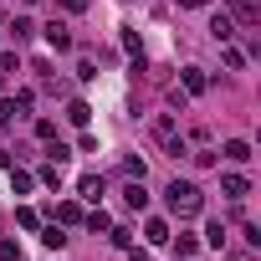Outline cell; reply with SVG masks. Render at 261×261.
I'll list each match as a JSON object with an SVG mask.
<instances>
[{
    "label": "cell",
    "instance_id": "1",
    "mask_svg": "<svg viewBox=\"0 0 261 261\" xmlns=\"http://www.w3.org/2000/svg\"><path fill=\"white\" fill-rule=\"evenodd\" d=\"M164 195H169V210H174V215H200V205H205V195H200L190 179H174Z\"/></svg>",
    "mask_w": 261,
    "mask_h": 261
},
{
    "label": "cell",
    "instance_id": "2",
    "mask_svg": "<svg viewBox=\"0 0 261 261\" xmlns=\"http://www.w3.org/2000/svg\"><path fill=\"white\" fill-rule=\"evenodd\" d=\"M225 6H230V16H236L241 26H256V21H261V0H225Z\"/></svg>",
    "mask_w": 261,
    "mask_h": 261
},
{
    "label": "cell",
    "instance_id": "3",
    "mask_svg": "<svg viewBox=\"0 0 261 261\" xmlns=\"http://www.w3.org/2000/svg\"><path fill=\"white\" fill-rule=\"evenodd\" d=\"M123 205H128V210H144V205H149V190H144V179H134V185L123 190Z\"/></svg>",
    "mask_w": 261,
    "mask_h": 261
},
{
    "label": "cell",
    "instance_id": "4",
    "mask_svg": "<svg viewBox=\"0 0 261 261\" xmlns=\"http://www.w3.org/2000/svg\"><path fill=\"white\" fill-rule=\"evenodd\" d=\"M46 41H51L57 51H72V31H67L62 21H51V26H46Z\"/></svg>",
    "mask_w": 261,
    "mask_h": 261
},
{
    "label": "cell",
    "instance_id": "5",
    "mask_svg": "<svg viewBox=\"0 0 261 261\" xmlns=\"http://www.w3.org/2000/svg\"><path fill=\"white\" fill-rule=\"evenodd\" d=\"M220 190H225L230 200H246V195H251V185H246V174H225V179H220Z\"/></svg>",
    "mask_w": 261,
    "mask_h": 261
},
{
    "label": "cell",
    "instance_id": "6",
    "mask_svg": "<svg viewBox=\"0 0 261 261\" xmlns=\"http://www.w3.org/2000/svg\"><path fill=\"white\" fill-rule=\"evenodd\" d=\"M225 159H230V164H251V144H246V139H230V144H225Z\"/></svg>",
    "mask_w": 261,
    "mask_h": 261
},
{
    "label": "cell",
    "instance_id": "7",
    "mask_svg": "<svg viewBox=\"0 0 261 261\" xmlns=\"http://www.w3.org/2000/svg\"><path fill=\"white\" fill-rule=\"evenodd\" d=\"M210 36H215V41H230V36H236V21H230V16H215V21H210Z\"/></svg>",
    "mask_w": 261,
    "mask_h": 261
},
{
    "label": "cell",
    "instance_id": "8",
    "mask_svg": "<svg viewBox=\"0 0 261 261\" xmlns=\"http://www.w3.org/2000/svg\"><path fill=\"white\" fill-rule=\"evenodd\" d=\"M185 92H205V72L200 67H185Z\"/></svg>",
    "mask_w": 261,
    "mask_h": 261
},
{
    "label": "cell",
    "instance_id": "9",
    "mask_svg": "<svg viewBox=\"0 0 261 261\" xmlns=\"http://www.w3.org/2000/svg\"><path fill=\"white\" fill-rule=\"evenodd\" d=\"M11 31H16V41H26L36 26H31V16H16V21H11Z\"/></svg>",
    "mask_w": 261,
    "mask_h": 261
},
{
    "label": "cell",
    "instance_id": "10",
    "mask_svg": "<svg viewBox=\"0 0 261 261\" xmlns=\"http://www.w3.org/2000/svg\"><path fill=\"white\" fill-rule=\"evenodd\" d=\"M67 118H72V123H77V128H82V123H87V118H92V108H87V102H72V108H67Z\"/></svg>",
    "mask_w": 261,
    "mask_h": 261
},
{
    "label": "cell",
    "instance_id": "11",
    "mask_svg": "<svg viewBox=\"0 0 261 261\" xmlns=\"http://www.w3.org/2000/svg\"><path fill=\"white\" fill-rule=\"evenodd\" d=\"M57 220H62V225H77L82 210H77V205H57Z\"/></svg>",
    "mask_w": 261,
    "mask_h": 261
},
{
    "label": "cell",
    "instance_id": "12",
    "mask_svg": "<svg viewBox=\"0 0 261 261\" xmlns=\"http://www.w3.org/2000/svg\"><path fill=\"white\" fill-rule=\"evenodd\" d=\"M149 241L164 246V241H169V225H164V220H149Z\"/></svg>",
    "mask_w": 261,
    "mask_h": 261
},
{
    "label": "cell",
    "instance_id": "13",
    "mask_svg": "<svg viewBox=\"0 0 261 261\" xmlns=\"http://www.w3.org/2000/svg\"><path fill=\"white\" fill-rule=\"evenodd\" d=\"M82 195H87V200H97V195H102V179H97V174H87V179H82Z\"/></svg>",
    "mask_w": 261,
    "mask_h": 261
},
{
    "label": "cell",
    "instance_id": "14",
    "mask_svg": "<svg viewBox=\"0 0 261 261\" xmlns=\"http://www.w3.org/2000/svg\"><path fill=\"white\" fill-rule=\"evenodd\" d=\"M0 261H21V246L16 241H0Z\"/></svg>",
    "mask_w": 261,
    "mask_h": 261
},
{
    "label": "cell",
    "instance_id": "15",
    "mask_svg": "<svg viewBox=\"0 0 261 261\" xmlns=\"http://www.w3.org/2000/svg\"><path fill=\"white\" fill-rule=\"evenodd\" d=\"M11 185H16V195H26V190H31V174H26V169H16V174H11Z\"/></svg>",
    "mask_w": 261,
    "mask_h": 261
},
{
    "label": "cell",
    "instance_id": "16",
    "mask_svg": "<svg viewBox=\"0 0 261 261\" xmlns=\"http://www.w3.org/2000/svg\"><path fill=\"white\" fill-rule=\"evenodd\" d=\"M205 241H210V246H225V225H220V220H215V225H210V230H205Z\"/></svg>",
    "mask_w": 261,
    "mask_h": 261
},
{
    "label": "cell",
    "instance_id": "17",
    "mask_svg": "<svg viewBox=\"0 0 261 261\" xmlns=\"http://www.w3.org/2000/svg\"><path fill=\"white\" fill-rule=\"evenodd\" d=\"M62 11H72V16H82V11H87V0H62Z\"/></svg>",
    "mask_w": 261,
    "mask_h": 261
},
{
    "label": "cell",
    "instance_id": "18",
    "mask_svg": "<svg viewBox=\"0 0 261 261\" xmlns=\"http://www.w3.org/2000/svg\"><path fill=\"white\" fill-rule=\"evenodd\" d=\"M11 118H16V113H11V102H0V123H11Z\"/></svg>",
    "mask_w": 261,
    "mask_h": 261
},
{
    "label": "cell",
    "instance_id": "19",
    "mask_svg": "<svg viewBox=\"0 0 261 261\" xmlns=\"http://www.w3.org/2000/svg\"><path fill=\"white\" fill-rule=\"evenodd\" d=\"M179 6H190V11H195V6H205V0H179Z\"/></svg>",
    "mask_w": 261,
    "mask_h": 261
},
{
    "label": "cell",
    "instance_id": "20",
    "mask_svg": "<svg viewBox=\"0 0 261 261\" xmlns=\"http://www.w3.org/2000/svg\"><path fill=\"white\" fill-rule=\"evenodd\" d=\"M26 6H31V0H26Z\"/></svg>",
    "mask_w": 261,
    "mask_h": 261
}]
</instances>
